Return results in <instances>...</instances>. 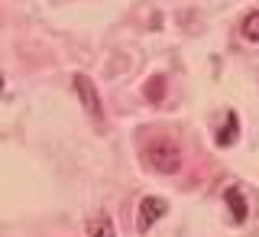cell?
I'll return each mask as SVG.
<instances>
[{"label": "cell", "instance_id": "5b68a950", "mask_svg": "<svg viewBox=\"0 0 259 237\" xmlns=\"http://www.w3.org/2000/svg\"><path fill=\"white\" fill-rule=\"evenodd\" d=\"M237 137H240V120H237V114H227L224 127L217 130V146H230Z\"/></svg>", "mask_w": 259, "mask_h": 237}, {"label": "cell", "instance_id": "52a82bcc", "mask_svg": "<svg viewBox=\"0 0 259 237\" xmlns=\"http://www.w3.org/2000/svg\"><path fill=\"white\" fill-rule=\"evenodd\" d=\"M243 39H249L253 46H259V10L256 13H246V20H243Z\"/></svg>", "mask_w": 259, "mask_h": 237}, {"label": "cell", "instance_id": "ba28073f", "mask_svg": "<svg viewBox=\"0 0 259 237\" xmlns=\"http://www.w3.org/2000/svg\"><path fill=\"white\" fill-rule=\"evenodd\" d=\"M162 78H156V81H149V91H146V97H149V101H162Z\"/></svg>", "mask_w": 259, "mask_h": 237}, {"label": "cell", "instance_id": "7a4b0ae2", "mask_svg": "<svg viewBox=\"0 0 259 237\" xmlns=\"http://www.w3.org/2000/svg\"><path fill=\"white\" fill-rule=\"evenodd\" d=\"M71 88L78 91V101H81V108L88 111V117L101 120L104 117V104H101V94H97L94 81L88 75H75V78H71Z\"/></svg>", "mask_w": 259, "mask_h": 237}, {"label": "cell", "instance_id": "3957f363", "mask_svg": "<svg viewBox=\"0 0 259 237\" xmlns=\"http://www.w3.org/2000/svg\"><path fill=\"white\" fill-rule=\"evenodd\" d=\"M165 211H168V201L165 198L146 195V198L140 201V211H136V231H140V234L152 231V224H156L159 218H165Z\"/></svg>", "mask_w": 259, "mask_h": 237}, {"label": "cell", "instance_id": "6da1fadb", "mask_svg": "<svg viewBox=\"0 0 259 237\" xmlns=\"http://www.w3.org/2000/svg\"><path fill=\"white\" fill-rule=\"evenodd\" d=\"M143 162L152 169V173L162 176H175L182 169V146L168 137H159V140H149L143 150Z\"/></svg>", "mask_w": 259, "mask_h": 237}, {"label": "cell", "instance_id": "9c48e42d", "mask_svg": "<svg viewBox=\"0 0 259 237\" xmlns=\"http://www.w3.org/2000/svg\"><path fill=\"white\" fill-rule=\"evenodd\" d=\"M0 91H4V75H0Z\"/></svg>", "mask_w": 259, "mask_h": 237}, {"label": "cell", "instance_id": "8992f818", "mask_svg": "<svg viewBox=\"0 0 259 237\" xmlns=\"http://www.w3.org/2000/svg\"><path fill=\"white\" fill-rule=\"evenodd\" d=\"M88 237H117L113 221H110L107 215H94L91 221H88Z\"/></svg>", "mask_w": 259, "mask_h": 237}, {"label": "cell", "instance_id": "277c9868", "mask_svg": "<svg viewBox=\"0 0 259 237\" xmlns=\"http://www.w3.org/2000/svg\"><path fill=\"white\" fill-rule=\"evenodd\" d=\"M224 201H227V208H230L233 221H237V224L246 221V198H243V192H240V189H233V185H230V189L224 192Z\"/></svg>", "mask_w": 259, "mask_h": 237}]
</instances>
